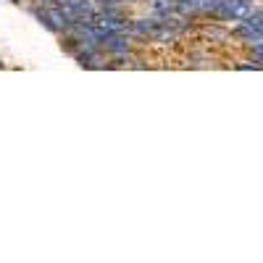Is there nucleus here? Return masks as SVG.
I'll use <instances>...</instances> for the list:
<instances>
[{
    "label": "nucleus",
    "mask_w": 263,
    "mask_h": 263,
    "mask_svg": "<svg viewBox=\"0 0 263 263\" xmlns=\"http://www.w3.org/2000/svg\"><path fill=\"white\" fill-rule=\"evenodd\" d=\"M213 13L221 18L245 21L248 16H253V0H216Z\"/></svg>",
    "instance_id": "f257e3e1"
},
{
    "label": "nucleus",
    "mask_w": 263,
    "mask_h": 263,
    "mask_svg": "<svg viewBox=\"0 0 263 263\" xmlns=\"http://www.w3.org/2000/svg\"><path fill=\"white\" fill-rule=\"evenodd\" d=\"M253 55H255V61L263 66V40L260 42H255V45H253Z\"/></svg>",
    "instance_id": "f03ea898"
},
{
    "label": "nucleus",
    "mask_w": 263,
    "mask_h": 263,
    "mask_svg": "<svg viewBox=\"0 0 263 263\" xmlns=\"http://www.w3.org/2000/svg\"><path fill=\"white\" fill-rule=\"evenodd\" d=\"M258 16H260V21H263V11H260V13H258Z\"/></svg>",
    "instance_id": "7ed1b4c3"
}]
</instances>
